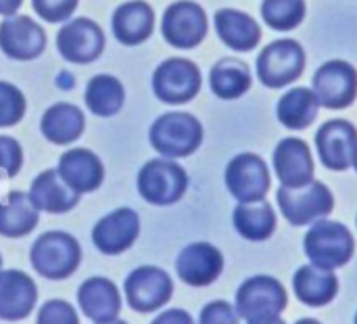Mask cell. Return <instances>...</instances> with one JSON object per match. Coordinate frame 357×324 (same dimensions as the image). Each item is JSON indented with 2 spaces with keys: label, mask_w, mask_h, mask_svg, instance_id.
I'll return each mask as SVG.
<instances>
[{
  "label": "cell",
  "mask_w": 357,
  "mask_h": 324,
  "mask_svg": "<svg viewBox=\"0 0 357 324\" xmlns=\"http://www.w3.org/2000/svg\"><path fill=\"white\" fill-rule=\"evenodd\" d=\"M149 140L151 147L163 157H188L203 142V126L192 113L169 111L153 122Z\"/></svg>",
  "instance_id": "6da1fadb"
},
{
  "label": "cell",
  "mask_w": 357,
  "mask_h": 324,
  "mask_svg": "<svg viewBox=\"0 0 357 324\" xmlns=\"http://www.w3.org/2000/svg\"><path fill=\"white\" fill-rule=\"evenodd\" d=\"M29 262L40 277L48 281H63L79 268L82 247L69 233L50 230L36 239L29 251Z\"/></svg>",
  "instance_id": "7a4b0ae2"
},
{
  "label": "cell",
  "mask_w": 357,
  "mask_h": 324,
  "mask_svg": "<svg viewBox=\"0 0 357 324\" xmlns=\"http://www.w3.org/2000/svg\"><path fill=\"white\" fill-rule=\"evenodd\" d=\"M305 256L312 260V264L335 270L345 266L356 251V241L351 230L333 220H316L314 226L307 230L303 239Z\"/></svg>",
  "instance_id": "3957f363"
},
{
  "label": "cell",
  "mask_w": 357,
  "mask_h": 324,
  "mask_svg": "<svg viewBox=\"0 0 357 324\" xmlns=\"http://www.w3.org/2000/svg\"><path fill=\"white\" fill-rule=\"evenodd\" d=\"M136 186L146 203L165 207L178 203L184 197L188 189V174L169 157L151 159L140 168Z\"/></svg>",
  "instance_id": "277c9868"
},
{
  "label": "cell",
  "mask_w": 357,
  "mask_h": 324,
  "mask_svg": "<svg viewBox=\"0 0 357 324\" xmlns=\"http://www.w3.org/2000/svg\"><path fill=\"white\" fill-rule=\"evenodd\" d=\"M289 304L287 289L280 281L259 274L245 281L236 291V314L247 323H264L278 318Z\"/></svg>",
  "instance_id": "5b68a950"
},
{
  "label": "cell",
  "mask_w": 357,
  "mask_h": 324,
  "mask_svg": "<svg viewBox=\"0 0 357 324\" xmlns=\"http://www.w3.org/2000/svg\"><path fill=\"white\" fill-rule=\"evenodd\" d=\"M276 199L282 216L293 226H305L316 220L328 218L335 209V197L331 189L320 180H312L310 184L299 189L280 186Z\"/></svg>",
  "instance_id": "8992f818"
},
{
  "label": "cell",
  "mask_w": 357,
  "mask_h": 324,
  "mask_svg": "<svg viewBox=\"0 0 357 324\" xmlns=\"http://www.w3.org/2000/svg\"><path fill=\"white\" fill-rule=\"evenodd\" d=\"M305 69V50L297 40L270 42L257 57L259 82L268 88H284L301 78Z\"/></svg>",
  "instance_id": "52a82bcc"
},
{
  "label": "cell",
  "mask_w": 357,
  "mask_h": 324,
  "mask_svg": "<svg viewBox=\"0 0 357 324\" xmlns=\"http://www.w3.org/2000/svg\"><path fill=\"white\" fill-rule=\"evenodd\" d=\"M201 69L190 59L172 57L159 63L153 73V92L167 105L190 103L201 92Z\"/></svg>",
  "instance_id": "ba28073f"
},
{
  "label": "cell",
  "mask_w": 357,
  "mask_h": 324,
  "mask_svg": "<svg viewBox=\"0 0 357 324\" xmlns=\"http://www.w3.org/2000/svg\"><path fill=\"white\" fill-rule=\"evenodd\" d=\"M209 29L207 15L201 4L192 0H178L169 4L161 19V34L174 48H197Z\"/></svg>",
  "instance_id": "9c48e42d"
},
{
  "label": "cell",
  "mask_w": 357,
  "mask_h": 324,
  "mask_svg": "<svg viewBox=\"0 0 357 324\" xmlns=\"http://www.w3.org/2000/svg\"><path fill=\"white\" fill-rule=\"evenodd\" d=\"M123 291L132 310L149 314L169 304L174 295V283L165 270L157 266H140L128 274Z\"/></svg>",
  "instance_id": "30bf717a"
},
{
  "label": "cell",
  "mask_w": 357,
  "mask_h": 324,
  "mask_svg": "<svg viewBox=\"0 0 357 324\" xmlns=\"http://www.w3.org/2000/svg\"><path fill=\"white\" fill-rule=\"evenodd\" d=\"M224 180L230 195L238 203L264 201L272 184L266 161L255 153H241L232 157L230 163L226 165Z\"/></svg>",
  "instance_id": "8fae6325"
},
{
  "label": "cell",
  "mask_w": 357,
  "mask_h": 324,
  "mask_svg": "<svg viewBox=\"0 0 357 324\" xmlns=\"http://www.w3.org/2000/svg\"><path fill=\"white\" fill-rule=\"evenodd\" d=\"M314 92L322 107L347 109L357 98V69L343 59L326 61L314 75Z\"/></svg>",
  "instance_id": "7c38bea8"
},
{
  "label": "cell",
  "mask_w": 357,
  "mask_h": 324,
  "mask_svg": "<svg viewBox=\"0 0 357 324\" xmlns=\"http://www.w3.org/2000/svg\"><path fill=\"white\" fill-rule=\"evenodd\" d=\"M56 48L63 59L86 65L96 61L105 50V34L100 25L88 17L67 21L56 34Z\"/></svg>",
  "instance_id": "4fadbf2b"
},
{
  "label": "cell",
  "mask_w": 357,
  "mask_h": 324,
  "mask_svg": "<svg viewBox=\"0 0 357 324\" xmlns=\"http://www.w3.org/2000/svg\"><path fill=\"white\" fill-rule=\"evenodd\" d=\"M316 147L324 168L345 172L357 155V128L347 119H331L316 134Z\"/></svg>",
  "instance_id": "5bb4252c"
},
{
  "label": "cell",
  "mask_w": 357,
  "mask_h": 324,
  "mask_svg": "<svg viewBox=\"0 0 357 324\" xmlns=\"http://www.w3.org/2000/svg\"><path fill=\"white\" fill-rule=\"evenodd\" d=\"M140 235V218L130 207H119L96 222L92 243L102 256H121Z\"/></svg>",
  "instance_id": "9a60e30c"
},
{
  "label": "cell",
  "mask_w": 357,
  "mask_h": 324,
  "mask_svg": "<svg viewBox=\"0 0 357 324\" xmlns=\"http://www.w3.org/2000/svg\"><path fill=\"white\" fill-rule=\"evenodd\" d=\"M46 48V31L27 15H13L0 23V50L15 61H33Z\"/></svg>",
  "instance_id": "2e32d148"
},
{
  "label": "cell",
  "mask_w": 357,
  "mask_h": 324,
  "mask_svg": "<svg viewBox=\"0 0 357 324\" xmlns=\"http://www.w3.org/2000/svg\"><path fill=\"white\" fill-rule=\"evenodd\" d=\"M176 272L188 287H209L224 272V256L211 243H190L180 251Z\"/></svg>",
  "instance_id": "e0dca14e"
},
{
  "label": "cell",
  "mask_w": 357,
  "mask_h": 324,
  "mask_svg": "<svg viewBox=\"0 0 357 324\" xmlns=\"http://www.w3.org/2000/svg\"><path fill=\"white\" fill-rule=\"evenodd\" d=\"M274 170L282 186L299 189L314 180V157L301 138H282L274 149Z\"/></svg>",
  "instance_id": "ac0fdd59"
},
{
  "label": "cell",
  "mask_w": 357,
  "mask_h": 324,
  "mask_svg": "<svg viewBox=\"0 0 357 324\" xmlns=\"http://www.w3.org/2000/svg\"><path fill=\"white\" fill-rule=\"evenodd\" d=\"M38 302L36 283L21 270H0V321H25Z\"/></svg>",
  "instance_id": "d6986e66"
},
{
  "label": "cell",
  "mask_w": 357,
  "mask_h": 324,
  "mask_svg": "<svg viewBox=\"0 0 357 324\" xmlns=\"http://www.w3.org/2000/svg\"><path fill=\"white\" fill-rule=\"evenodd\" d=\"M56 172L67 182V186L79 195L94 193L96 189H100L105 180V168L100 157L90 149H79V147L69 149L67 153L61 155Z\"/></svg>",
  "instance_id": "ffe728a7"
},
{
  "label": "cell",
  "mask_w": 357,
  "mask_h": 324,
  "mask_svg": "<svg viewBox=\"0 0 357 324\" xmlns=\"http://www.w3.org/2000/svg\"><path fill=\"white\" fill-rule=\"evenodd\" d=\"M77 306L92 323H109L121 312V295L113 281L105 277H92L79 285Z\"/></svg>",
  "instance_id": "44dd1931"
},
{
  "label": "cell",
  "mask_w": 357,
  "mask_h": 324,
  "mask_svg": "<svg viewBox=\"0 0 357 324\" xmlns=\"http://www.w3.org/2000/svg\"><path fill=\"white\" fill-rule=\"evenodd\" d=\"M113 36L126 46H138L153 36L155 10L144 0H130L115 8L111 17Z\"/></svg>",
  "instance_id": "7402d4cb"
},
{
  "label": "cell",
  "mask_w": 357,
  "mask_h": 324,
  "mask_svg": "<svg viewBox=\"0 0 357 324\" xmlns=\"http://www.w3.org/2000/svg\"><path fill=\"white\" fill-rule=\"evenodd\" d=\"M29 199L38 207V212L67 214L79 203V193L69 189L56 170H44L33 178L29 189Z\"/></svg>",
  "instance_id": "603a6c76"
},
{
  "label": "cell",
  "mask_w": 357,
  "mask_h": 324,
  "mask_svg": "<svg viewBox=\"0 0 357 324\" xmlns=\"http://www.w3.org/2000/svg\"><path fill=\"white\" fill-rule=\"evenodd\" d=\"M293 291L297 300L310 308H322L331 304L339 293V279L333 270L307 264L293 277Z\"/></svg>",
  "instance_id": "cb8c5ba5"
},
{
  "label": "cell",
  "mask_w": 357,
  "mask_h": 324,
  "mask_svg": "<svg viewBox=\"0 0 357 324\" xmlns=\"http://www.w3.org/2000/svg\"><path fill=\"white\" fill-rule=\"evenodd\" d=\"M213 21H215V31L220 40L236 52H249L261 40L259 23L243 10L220 8Z\"/></svg>",
  "instance_id": "d4e9b609"
},
{
  "label": "cell",
  "mask_w": 357,
  "mask_h": 324,
  "mask_svg": "<svg viewBox=\"0 0 357 324\" xmlns=\"http://www.w3.org/2000/svg\"><path fill=\"white\" fill-rule=\"evenodd\" d=\"M40 222V212L31 203L29 193L10 191L0 199V237L21 239L33 233Z\"/></svg>",
  "instance_id": "484cf974"
},
{
  "label": "cell",
  "mask_w": 357,
  "mask_h": 324,
  "mask_svg": "<svg viewBox=\"0 0 357 324\" xmlns=\"http://www.w3.org/2000/svg\"><path fill=\"white\" fill-rule=\"evenodd\" d=\"M84 128H86V117L82 109L71 103H56L48 107L40 122L42 136L52 145L75 142L84 134Z\"/></svg>",
  "instance_id": "4316f807"
},
{
  "label": "cell",
  "mask_w": 357,
  "mask_h": 324,
  "mask_svg": "<svg viewBox=\"0 0 357 324\" xmlns=\"http://www.w3.org/2000/svg\"><path fill=\"white\" fill-rule=\"evenodd\" d=\"M251 84H253L251 69L241 59L226 57V59H220L211 67V73H209L211 92L224 101L241 98L245 92H249Z\"/></svg>",
  "instance_id": "83f0119b"
},
{
  "label": "cell",
  "mask_w": 357,
  "mask_h": 324,
  "mask_svg": "<svg viewBox=\"0 0 357 324\" xmlns=\"http://www.w3.org/2000/svg\"><path fill=\"white\" fill-rule=\"evenodd\" d=\"M320 101L310 88H293L284 92L276 105L278 122L289 130H305L318 117Z\"/></svg>",
  "instance_id": "f1b7e54d"
},
{
  "label": "cell",
  "mask_w": 357,
  "mask_h": 324,
  "mask_svg": "<svg viewBox=\"0 0 357 324\" xmlns=\"http://www.w3.org/2000/svg\"><path fill=\"white\" fill-rule=\"evenodd\" d=\"M232 222L236 233L247 241H268L276 233V212L268 201L238 203Z\"/></svg>",
  "instance_id": "f546056e"
},
{
  "label": "cell",
  "mask_w": 357,
  "mask_h": 324,
  "mask_svg": "<svg viewBox=\"0 0 357 324\" xmlns=\"http://www.w3.org/2000/svg\"><path fill=\"white\" fill-rule=\"evenodd\" d=\"M86 107L98 115V117H111L117 115L126 103V90L123 84L109 73H98L86 84L84 92Z\"/></svg>",
  "instance_id": "4dcf8cb0"
},
{
  "label": "cell",
  "mask_w": 357,
  "mask_h": 324,
  "mask_svg": "<svg viewBox=\"0 0 357 324\" xmlns=\"http://www.w3.org/2000/svg\"><path fill=\"white\" fill-rule=\"evenodd\" d=\"M261 17L272 29H295L305 19V0H264Z\"/></svg>",
  "instance_id": "1f68e13d"
},
{
  "label": "cell",
  "mask_w": 357,
  "mask_h": 324,
  "mask_svg": "<svg viewBox=\"0 0 357 324\" xmlns=\"http://www.w3.org/2000/svg\"><path fill=\"white\" fill-rule=\"evenodd\" d=\"M25 109L27 103L23 92L8 82H0V128L17 126L23 119Z\"/></svg>",
  "instance_id": "d6a6232c"
},
{
  "label": "cell",
  "mask_w": 357,
  "mask_h": 324,
  "mask_svg": "<svg viewBox=\"0 0 357 324\" xmlns=\"http://www.w3.org/2000/svg\"><path fill=\"white\" fill-rule=\"evenodd\" d=\"M77 2L79 0H31V6L40 19L48 23H63L75 13Z\"/></svg>",
  "instance_id": "836d02e7"
},
{
  "label": "cell",
  "mask_w": 357,
  "mask_h": 324,
  "mask_svg": "<svg viewBox=\"0 0 357 324\" xmlns=\"http://www.w3.org/2000/svg\"><path fill=\"white\" fill-rule=\"evenodd\" d=\"M23 165V149L13 136H0V178H15Z\"/></svg>",
  "instance_id": "e575fe53"
},
{
  "label": "cell",
  "mask_w": 357,
  "mask_h": 324,
  "mask_svg": "<svg viewBox=\"0 0 357 324\" xmlns=\"http://www.w3.org/2000/svg\"><path fill=\"white\" fill-rule=\"evenodd\" d=\"M36 324H79L77 312L69 302L63 300H48L40 312Z\"/></svg>",
  "instance_id": "d590c367"
},
{
  "label": "cell",
  "mask_w": 357,
  "mask_h": 324,
  "mask_svg": "<svg viewBox=\"0 0 357 324\" xmlns=\"http://www.w3.org/2000/svg\"><path fill=\"white\" fill-rule=\"evenodd\" d=\"M199 324H238V314L228 302L218 300L201 310Z\"/></svg>",
  "instance_id": "8d00e7d4"
},
{
  "label": "cell",
  "mask_w": 357,
  "mask_h": 324,
  "mask_svg": "<svg viewBox=\"0 0 357 324\" xmlns=\"http://www.w3.org/2000/svg\"><path fill=\"white\" fill-rule=\"evenodd\" d=\"M151 324H195V321H192V316L188 312L174 308V310H167V312L159 314Z\"/></svg>",
  "instance_id": "74e56055"
},
{
  "label": "cell",
  "mask_w": 357,
  "mask_h": 324,
  "mask_svg": "<svg viewBox=\"0 0 357 324\" xmlns=\"http://www.w3.org/2000/svg\"><path fill=\"white\" fill-rule=\"evenodd\" d=\"M21 4H23V0H0V15L13 17V15H17Z\"/></svg>",
  "instance_id": "f35d334b"
},
{
  "label": "cell",
  "mask_w": 357,
  "mask_h": 324,
  "mask_svg": "<svg viewBox=\"0 0 357 324\" xmlns=\"http://www.w3.org/2000/svg\"><path fill=\"white\" fill-rule=\"evenodd\" d=\"M247 324H287L280 316L278 318H272V321H264V323H247Z\"/></svg>",
  "instance_id": "ab89813d"
},
{
  "label": "cell",
  "mask_w": 357,
  "mask_h": 324,
  "mask_svg": "<svg viewBox=\"0 0 357 324\" xmlns=\"http://www.w3.org/2000/svg\"><path fill=\"white\" fill-rule=\"evenodd\" d=\"M295 324H322V323H318V321H314V318H301V321H297Z\"/></svg>",
  "instance_id": "60d3db41"
},
{
  "label": "cell",
  "mask_w": 357,
  "mask_h": 324,
  "mask_svg": "<svg viewBox=\"0 0 357 324\" xmlns=\"http://www.w3.org/2000/svg\"><path fill=\"white\" fill-rule=\"evenodd\" d=\"M96 324H128V323H123V321H117V318H115V321H109V323H96Z\"/></svg>",
  "instance_id": "b9f144b4"
},
{
  "label": "cell",
  "mask_w": 357,
  "mask_h": 324,
  "mask_svg": "<svg viewBox=\"0 0 357 324\" xmlns=\"http://www.w3.org/2000/svg\"><path fill=\"white\" fill-rule=\"evenodd\" d=\"M354 168H356V172H357V155H356V161H354Z\"/></svg>",
  "instance_id": "7bdbcfd3"
},
{
  "label": "cell",
  "mask_w": 357,
  "mask_h": 324,
  "mask_svg": "<svg viewBox=\"0 0 357 324\" xmlns=\"http://www.w3.org/2000/svg\"><path fill=\"white\" fill-rule=\"evenodd\" d=\"M0 270H2V256H0Z\"/></svg>",
  "instance_id": "ee69618b"
},
{
  "label": "cell",
  "mask_w": 357,
  "mask_h": 324,
  "mask_svg": "<svg viewBox=\"0 0 357 324\" xmlns=\"http://www.w3.org/2000/svg\"><path fill=\"white\" fill-rule=\"evenodd\" d=\"M356 324H357V314H356Z\"/></svg>",
  "instance_id": "f6af8a7d"
},
{
  "label": "cell",
  "mask_w": 357,
  "mask_h": 324,
  "mask_svg": "<svg viewBox=\"0 0 357 324\" xmlns=\"http://www.w3.org/2000/svg\"><path fill=\"white\" fill-rule=\"evenodd\" d=\"M356 222H357V218H356Z\"/></svg>",
  "instance_id": "bcb514c9"
}]
</instances>
